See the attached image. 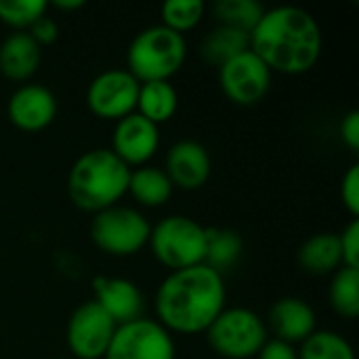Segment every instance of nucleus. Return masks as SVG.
Instances as JSON below:
<instances>
[{
  "instance_id": "1",
  "label": "nucleus",
  "mask_w": 359,
  "mask_h": 359,
  "mask_svg": "<svg viewBox=\"0 0 359 359\" xmlns=\"http://www.w3.org/2000/svg\"><path fill=\"white\" fill-rule=\"evenodd\" d=\"M250 50L273 72L301 76L322 57L324 36L318 19L301 6H276L263 13L250 32Z\"/></svg>"
},
{
  "instance_id": "2",
  "label": "nucleus",
  "mask_w": 359,
  "mask_h": 359,
  "mask_svg": "<svg viewBox=\"0 0 359 359\" xmlns=\"http://www.w3.org/2000/svg\"><path fill=\"white\" fill-rule=\"evenodd\" d=\"M225 280L208 265L170 271L156 292V322L168 332L202 334L225 309Z\"/></svg>"
},
{
  "instance_id": "3",
  "label": "nucleus",
  "mask_w": 359,
  "mask_h": 359,
  "mask_svg": "<svg viewBox=\"0 0 359 359\" xmlns=\"http://www.w3.org/2000/svg\"><path fill=\"white\" fill-rule=\"evenodd\" d=\"M130 168L105 147L82 154L69 168L67 196L84 212H101L116 206L128 194Z\"/></svg>"
},
{
  "instance_id": "4",
  "label": "nucleus",
  "mask_w": 359,
  "mask_h": 359,
  "mask_svg": "<svg viewBox=\"0 0 359 359\" xmlns=\"http://www.w3.org/2000/svg\"><path fill=\"white\" fill-rule=\"evenodd\" d=\"M187 59V42L181 34L160 25L141 29L126 53L128 74L139 82L168 80L183 67Z\"/></svg>"
},
{
  "instance_id": "5",
  "label": "nucleus",
  "mask_w": 359,
  "mask_h": 359,
  "mask_svg": "<svg viewBox=\"0 0 359 359\" xmlns=\"http://www.w3.org/2000/svg\"><path fill=\"white\" fill-rule=\"evenodd\" d=\"M147 246L156 261L170 271L189 269L202 265L206 259L208 229L191 217L170 215L151 227Z\"/></svg>"
},
{
  "instance_id": "6",
  "label": "nucleus",
  "mask_w": 359,
  "mask_h": 359,
  "mask_svg": "<svg viewBox=\"0 0 359 359\" xmlns=\"http://www.w3.org/2000/svg\"><path fill=\"white\" fill-rule=\"evenodd\" d=\"M210 349L223 359H252L269 339L265 322L246 307H225L204 332Z\"/></svg>"
},
{
  "instance_id": "7",
  "label": "nucleus",
  "mask_w": 359,
  "mask_h": 359,
  "mask_svg": "<svg viewBox=\"0 0 359 359\" xmlns=\"http://www.w3.org/2000/svg\"><path fill=\"white\" fill-rule=\"evenodd\" d=\"M149 221L130 206H111L95 215L90 223L93 244L109 257H133L147 246Z\"/></svg>"
},
{
  "instance_id": "8",
  "label": "nucleus",
  "mask_w": 359,
  "mask_h": 359,
  "mask_svg": "<svg viewBox=\"0 0 359 359\" xmlns=\"http://www.w3.org/2000/svg\"><path fill=\"white\" fill-rule=\"evenodd\" d=\"M103 359H177V347L162 324L139 318L116 328Z\"/></svg>"
},
{
  "instance_id": "9",
  "label": "nucleus",
  "mask_w": 359,
  "mask_h": 359,
  "mask_svg": "<svg viewBox=\"0 0 359 359\" xmlns=\"http://www.w3.org/2000/svg\"><path fill=\"white\" fill-rule=\"evenodd\" d=\"M118 324L95 303L86 301L67 320L65 341L76 359H103Z\"/></svg>"
},
{
  "instance_id": "10",
  "label": "nucleus",
  "mask_w": 359,
  "mask_h": 359,
  "mask_svg": "<svg viewBox=\"0 0 359 359\" xmlns=\"http://www.w3.org/2000/svg\"><path fill=\"white\" fill-rule=\"evenodd\" d=\"M219 86L231 103L250 107L269 93L271 69L248 48L219 67Z\"/></svg>"
},
{
  "instance_id": "11",
  "label": "nucleus",
  "mask_w": 359,
  "mask_h": 359,
  "mask_svg": "<svg viewBox=\"0 0 359 359\" xmlns=\"http://www.w3.org/2000/svg\"><path fill=\"white\" fill-rule=\"evenodd\" d=\"M139 82L126 69H107L86 88V105L101 120H122L137 109Z\"/></svg>"
},
{
  "instance_id": "12",
  "label": "nucleus",
  "mask_w": 359,
  "mask_h": 359,
  "mask_svg": "<svg viewBox=\"0 0 359 359\" xmlns=\"http://www.w3.org/2000/svg\"><path fill=\"white\" fill-rule=\"evenodd\" d=\"M160 147V126L151 124L137 111L116 122L111 135V151L133 170L147 166Z\"/></svg>"
},
{
  "instance_id": "13",
  "label": "nucleus",
  "mask_w": 359,
  "mask_h": 359,
  "mask_svg": "<svg viewBox=\"0 0 359 359\" xmlns=\"http://www.w3.org/2000/svg\"><path fill=\"white\" fill-rule=\"evenodd\" d=\"M162 170L170 179L172 187L194 191L208 183L212 172V160L202 143L194 139H181L168 147Z\"/></svg>"
},
{
  "instance_id": "14",
  "label": "nucleus",
  "mask_w": 359,
  "mask_h": 359,
  "mask_svg": "<svg viewBox=\"0 0 359 359\" xmlns=\"http://www.w3.org/2000/svg\"><path fill=\"white\" fill-rule=\"evenodd\" d=\"M8 120L23 133H38L57 118V97L42 84L19 86L6 103Z\"/></svg>"
},
{
  "instance_id": "15",
  "label": "nucleus",
  "mask_w": 359,
  "mask_h": 359,
  "mask_svg": "<svg viewBox=\"0 0 359 359\" xmlns=\"http://www.w3.org/2000/svg\"><path fill=\"white\" fill-rule=\"evenodd\" d=\"M95 303L118 324H128L143 318V294L135 282L126 278L97 276L93 280Z\"/></svg>"
},
{
  "instance_id": "16",
  "label": "nucleus",
  "mask_w": 359,
  "mask_h": 359,
  "mask_svg": "<svg viewBox=\"0 0 359 359\" xmlns=\"http://www.w3.org/2000/svg\"><path fill=\"white\" fill-rule=\"evenodd\" d=\"M265 326L278 341L297 345L307 341L318 330V318L307 301L299 297H284L269 309Z\"/></svg>"
},
{
  "instance_id": "17",
  "label": "nucleus",
  "mask_w": 359,
  "mask_h": 359,
  "mask_svg": "<svg viewBox=\"0 0 359 359\" xmlns=\"http://www.w3.org/2000/svg\"><path fill=\"white\" fill-rule=\"evenodd\" d=\"M42 61V48L27 32H13L0 44V74L13 82L29 80Z\"/></svg>"
},
{
  "instance_id": "18",
  "label": "nucleus",
  "mask_w": 359,
  "mask_h": 359,
  "mask_svg": "<svg viewBox=\"0 0 359 359\" xmlns=\"http://www.w3.org/2000/svg\"><path fill=\"white\" fill-rule=\"evenodd\" d=\"M299 265L311 276H332L343 267L339 233H316L299 248Z\"/></svg>"
},
{
  "instance_id": "19",
  "label": "nucleus",
  "mask_w": 359,
  "mask_h": 359,
  "mask_svg": "<svg viewBox=\"0 0 359 359\" xmlns=\"http://www.w3.org/2000/svg\"><path fill=\"white\" fill-rule=\"evenodd\" d=\"M179 109V93L168 80L160 82H143L139 86L137 97V114L149 120L151 124L160 126L168 122Z\"/></svg>"
},
{
  "instance_id": "20",
  "label": "nucleus",
  "mask_w": 359,
  "mask_h": 359,
  "mask_svg": "<svg viewBox=\"0 0 359 359\" xmlns=\"http://www.w3.org/2000/svg\"><path fill=\"white\" fill-rule=\"evenodd\" d=\"M172 191H175V187H172L170 179L166 177V172L162 168L139 166V168L130 170L128 194L141 206H147V208L164 206L170 200Z\"/></svg>"
},
{
  "instance_id": "21",
  "label": "nucleus",
  "mask_w": 359,
  "mask_h": 359,
  "mask_svg": "<svg viewBox=\"0 0 359 359\" xmlns=\"http://www.w3.org/2000/svg\"><path fill=\"white\" fill-rule=\"evenodd\" d=\"M250 48V38L248 34L227 27V25H217L210 29L202 42H200V55L206 63L215 65L217 69L238 57L240 53Z\"/></svg>"
},
{
  "instance_id": "22",
  "label": "nucleus",
  "mask_w": 359,
  "mask_h": 359,
  "mask_svg": "<svg viewBox=\"0 0 359 359\" xmlns=\"http://www.w3.org/2000/svg\"><path fill=\"white\" fill-rule=\"evenodd\" d=\"M244 242L238 231L233 229H208V246H206V259L204 265L215 269L217 273L229 271L242 257Z\"/></svg>"
},
{
  "instance_id": "23",
  "label": "nucleus",
  "mask_w": 359,
  "mask_h": 359,
  "mask_svg": "<svg viewBox=\"0 0 359 359\" xmlns=\"http://www.w3.org/2000/svg\"><path fill=\"white\" fill-rule=\"evenodd\" d=\"M265 13V6L257 0H217L212 15L217 25H227L250 36Z\"/></svg>"
},
{
  "instance_id": "24",
  "label": "nucleus",
  "mask_w": 359,
  "mask_h": 359,
  "mask_svg": "<svg viewBox=\"0 0 359 359\" xmlns=\"http://www.w3.org/2000/svg\"><path fill=\"white\" fill-rule=\"evenodd\" d=\"M328 297L332 309L341 318L355 320L359 316V269L341 267L334 271Z\"/></svg>"
},
{
  "instance_id": "25",
  "label": "nucleus",
  "mask_w": 359,
  "mask_h": 359,
  "mask_svg": "<svg viewBox=\"0 0 359 359\" xmlns=\"http://www.w3.org/2000/svg\"><path fill=\"white\" fill-rule=\"evenodd\" d=\"M299 359H355L351 343L334 330H316L301 343Z\"/></svg>"
},
{
  "instance_id": "26",
  "label": "nucleus",
  "mask_w": 359,
  "mask_h": 359,
  "mask_svg": "<svg viewBox=\"0 0 359 359\" xmlns=\"http://www.w3.org/2000/svg\"><path fill=\"white\" fill-rule=\"evenodd\" d=\"M204 13L206 4L202 0H168L162 6V25L183 36L202 21Z\"/></svg>"
},
{
  "instance_id": "27",
  "label": "nucleus",
  "mask_w": 359,
  "mask_h": 359,
  "mask_svg": "<svg viewBox=\"0 0 359 359\" xmlns=\"http://www.w3.org/2000/svg\"><path fill=\"white\" fill-rule=\"evenodd\" d=\"M46 0H0V21L17 32H25L36 19L46 15Z\"/></svg>"
},
{
  "instance_id": "28",
  "label": "nucleus",
  "mask_w": 359,
  "mask_h": 359,
  "mask_svg": "<svg viewBox=\"0 0 359 359\" xmlns=\"http://www.w3.org/2000/svg\"><path fill=\"white\" fill-rule=\"evenodd\" d=\"M341 252H343V267L359 269V219H351V223L339 233Z\"/></svg>"
},
{
  "instance_id": "29",
  "label": "nucleus",
  "mask_w": 359,
  "mask_h": 359,
  "mask_svg": "<svg viewBox=\"0 0 359 359\" xmlns=\"http://www.w3.org/2000/svg\"><path fill=\"white\" fill-rule=\"evenodd\" d=\"M341 200L353 219L359 217V164H353L341 181Z\"/></svg>"
},
{
  "instance_id": "30",
  "label": "nucleus",
  "mask_w": 359,
  "mask_h": 359,
  "mask_svg": "<svg viewBox=\"0 0 359 359\" xmlns=\"http://www.w3.org/2000/svg\"><path fill=\"white\" fill-rule=\"evenodd\" d=\"M27 34L36 40V44L42 48L46 44H53L57 38H59V25L53 17L48 15H42L40 19H36L29 27H27Z\"/></svg>"
},
{
  "instance_id": "31",
  "label": "nucleus",
  "mask_w": 359,
  "mask_h": 359,
  "mask_svg": "<svg viewBox=\"0 0 359 359\" xmlns=\"http://www.w3.org/2000/svg\"><path fill=\"white\" fill-rule=\"evenodd\" d=\"M341 139L343 143L353 151L358 154L359 151V111L358 109H351L343 122H341Z\"/></svg>"
},
{
  "instance_id": "32",
  "label": "nucleus",
  "mask_w": 359,
  "mask_h": 359,
  "mask_svg": "<svg viewBox=\"0 0 359 359\" xmlns=\"http://www.w3.org/2000/svg\"><path fill=\"white\" fill-rule=\"evenodd\" d=\"M257 359H299V351L294 349V345H288L278 339H267Z\"/></svg>"
},
{
  "instance_id": "33",
  "label": "nucleus",
  "mask_w": 359,
  "mask_h": 359,
  "mask_svg": "<svg viewBox=\"0 0 359 359\" xmlns=\"http://www.w3.org/2000/svg\"><path fill=\"white\" fill-rule=\"evenodd\" d=\"M86 2L84 0H55L53 2V6L57 8V11H78V8H82Z\"/></svg>"
},
{
  "instance_id": "34",
  "label": "nucleus",
  "mask_w": 359,
  "mask_h": 359,
  "mask_svg": "<svg viewBox=\"0 0 359 359\" xmlns=\"http://www.w3.org/2000/svg\"><path fill=\"white\" fill-rule=\"evenodd\" d=\"M59 359H63V358H59Z\"/></svg>"
}]
</instances>
